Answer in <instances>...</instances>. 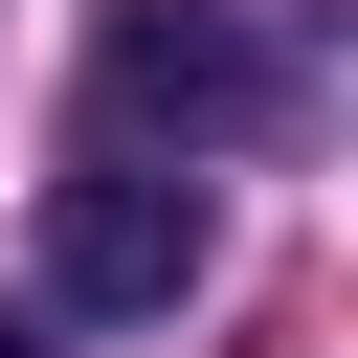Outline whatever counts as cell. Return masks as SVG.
<instances>
[{
    "label": "cell",
    "instance_id": "6da1fadb",
    "mask_svg": "<svg viewBox=\"0 0 358 358\" xmlns=\"http://www.w3.org/2000/svg\"><path fill=\"white\" fill-rule=\"evenodd\" d=\"M313 90H336V22L313 0H112L90 22V112L112 134H179V157L201 134H291Z\"/></svg>",
    "mask_w": 358,
    "mask_h": 358
},
{
    "label": "cell",
    "instance_id": "7a4b0ae2",
    "mask_svg": "<svg viewBox=\"0 0 358 358\" xmlns=\"http://www.w3.org/2000/svg\"><path fill=\"white\" fill-rule=\"evenodd\" d=\"M201 291V179L157 134H90L45 179V313H179Z\"/></svg>",
    "mask_w": 358,
    "mask_h": 358
},
{
    "label": "cell",
    "instance_id": "3957f363",
    "mask_svg": "<svg viewBox=\"0 0 358 358\" xmlns=\"http://www.w3.org/2000/svg\"><path fill=\"white\" fill-rule=\"evenodd\" d=\"M0 358H22V313H0Z\"/></svg>",
    "mask_w": 358,
    "mask_h": 358
}]
</instances>
